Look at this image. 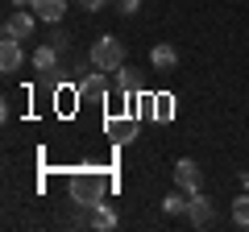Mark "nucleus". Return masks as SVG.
<instances>
[{"mask_svg":"<svg viewBox=\"0 0 249 232\" xmlns=\"http://www.w3.org/2000/svg\"><path fill=\"white\" fill-rule=\"evenodd\" d=\"M67 195H71V203L75 207H83V212H91L96 203H104V195H108V179L104 174H96V170H79V174H71L67 179Z\"/></svg>","mask_w":249,"mask_h":232,"instance_id":"nucleus-1","label":"nucleus"},{"mask_svg":"<svg viewBox=\"0 0 249 232\" xmlns=\"http://www.w3.org/2000/svg\"><path fill=\"white\" fill-rule=\"evenodd\" d=\"M88 63H91V71L116 75V71L124 66V42H121V37H112V33L96 37V42H91V50H88Z\"/></svg>","mask_w":249,"mask_h":232,"instance_id":"nucleus-2","label":"nucleus"},{"mask_svg":"<svg viewBox=\"0 0 249 232\" xmlns=\"http://www.w3.org/2000/svg\"><path fill=\"white\" fill-rule=\"evenodd\" d=\"M37 21H42V17H37L34 9H17V13H9V17H4V37H29Z\"/></svg>","mask_w":249,"mask_h":232,"instance_id":"nucleus-3","label":"nucleus"},{"mask_svg":"<svg viewBox=\"0 0 249 232\" xmlns=\"http://www.w3.org/2000/svg\"><path fill=\"white\" fill-rule=\"evenodd\" d=\"M199 182H204L199 166H196L191 158H178V162H175V187H178V191H187V195H196Z\"/></svg>","mask_w":249,"mask_h":232,"instance_id":"nucleus-4","label":"nucleus"},{"mask_svg":"<svg viewBox=\"0 0 249 232\" xmlns=\"http://www.w3.org/2000/svg\"><path fill=\"white\" fill-rule=\"evenodd\" d=\"M212 212L216 207H212V199H208L204 191H196V195L187 199V220L196 224V228H208V224H212Z\"/></svg>","mask_w":249,"mask_h":232,"instance_id":"nucleus-5","label":"nucleus"},{"mask_svg":"<svg viewBox=\"0 0 249 232\" xmlns=\"http://www.w3.org/2000/svg\"><path fill=\"white\" fill-rule=\"evenodd\" d=\"M21 63H25V54H21V37H0V71L13 75V71H21Z\"/></svg>","mask_w":249,"mask_h":232,"instance_id":"nucleus-6","label":"nucleus"},{"mask_svg":"<svg viewBox=\"0 0 249 232\" xmlns=\"http://www.w3.org/2000/svg\"><path fill=\"white\" fill-rule=\"evenodd\" d=\"M79 96L88 99V104H104V99H108V75L104 71H91L88 79L79 83Z\"/></svg>","mask_w":249,"mask_h":232,"instance_id":"nucleus-7","label":"nucleus"},{"mask_svg":"<svg viewBox=\"0 0 249 232\" xmlns=\"http://www.w3.org/2000/svg\"><path fill=\"white\" fill-rule=\"evenodd\" d=\"M58 50H62V46L54 42V37H50V42H42V46H37V50H34V71L50 75L54 66H58Z\"/></svg>","mask_w":249,"mask_h":232,"instance_id":"nucleus-8","label":"nucleus"},{"mask_svg":"<svg viewBox=\"0 0 249 232\" xmlns=\"http://www.w3.org/2000/svg\"><path fill=\"white\" fill-rule=\"evenodd\" d=\"M34 13L46 25H58V21L67 17V0H34Z\"/></svg>","mask_w":249,"mask_h":232,"instance_id":"nucleus-9","label":"nucleus"},{"mask_svg":"<svg viewBox=\"0 0 249 232\" xmlns=\"http://www.w3.org/2000/svg\"><path fill=\"white\" fill-rule=\"evenodd\" d=\"M150 63L158 66V71H175V66H178V50H175V46H166V42H158L150 50Z\"/></svg>","mask_w":249,"mask_h":232,"instance_id":"nucleus-10","label":"nucleus"},{"mask_svg":"<svg viewBox=\"0 0 249 232\" xmlns=\"http://www.w3.org/2000/svg\"><path fill=\"white\" fill-rule=\"evenodd\" d=\"M88 224H91V228H100V232H112V228H116V212H112L108 203H96V207L88 212Z\"/></svg>","mask_w":249,"mask_h":232,"instance_id":"nucleus-11","label":"nucleus"},{"mask_svg":"<svg viewBox=\"0 0 249 232\" xmlns=\"http://www.w3.org/2000/svg\"><path fill=\"white\" fill-rule=\"evenodd\" d=\"M116 91H121L124 99H129V96H142V75L129 71V66H121V71H116Z\"/></svg>","mask_w":249,"mask_h":232,"instance_id":"nucleus-12","label":"nucleus"},{"mask_svg":"<svg viewBox=\"0 0 249 232\" xmlns=\"http://www.w3.org/2000/svg\"><path fill=\"white\" fill-rule=\"evenodd\" d=\"M232 224H237V228H249V191H241V195L232 199Z\"/></svg>","mask_w":249,"mask_h":232,"instance_id":"nucleus-13","label":"nucleus"},{"mask_svg":"<svg viewBox=\"0 0 249 232\" xmlns=\"http://www.w3.org/2000/svg\"><path fill=\"white\" fill-rule=\"evenodd\" d=\"M187 199H191V195L175 187V195H166V199H162V212H166V215H183V212H187Z\"/></svg>","mask_w":249,"mask_h":232,"instance_id":"nucleus-14","label":"nucleus"},{"mask_svg":"<svg viewBox=\"0 0 249 232\" xmlns=\"http://www.w3.org/2000/svg\"><path fill=\"white\" fill-rule=\"evenodd\" d=\"M108 133H112L116 141H133V137H137V125H133V120H108Z\"/></svg>","mask_w":249,"mask_h":232,"instance_id":"nucleus-15","label":"nucleus"},{"mask_svg":"<svg viewBox=\"0 0 249 232\" xmlns=\"http://www.w3.org/2000/svg\"><path fill=\"white\" fill-rule=\"evenodd\" d=\"M170 112H175V108H170V96H158V99H154V116H158V120H170Z\"/></svg>","mask_w":249,"mask_h":232,"instance_id":"nucleus-16","label":"nucleus"},{"mask_svg":"<svg viewBox=\"0 0 249 232\" xmlns=\"http://www.w3.org/2000/svg\"><path fill=\"white\" fill-rule=\"evenodd\" d=\"M116 9H121V13H124V17H133V13H137V9H142V0H116Z\"/></svg>","mask_w":249,"mask_h":232,"instance_id":"nucleus-17","label":"nucleus"},{"mask_svg":"<svg viewBox=\"0 0 249 232\" xmlns=\"http://www.w3.org/2000/svg\"><path fill=\"white\" fill-rule=\"evenodd\" d=\"M79 4H83V9H88V13H100V9H104V4H108V0H79Z\"/></svg>","mask_w":249,"mask_h":232,"instance_id":"nucleus-18","label":"nucleus"},{"mask_svg":"<svg viewBox=\"0 0 249 232\" xmlns=\"http://www.w3.org/2000/svg\"><path fill=\"white\" fill-rule=\"evenodd\" d=\"M241 187H245V191H249V170H245V174H241Z\"/></svg>","mask_w":249,"mask_h":232,"instance_id":"nucleus-19","label":"nucleus"}]
</instances>
